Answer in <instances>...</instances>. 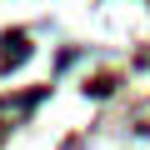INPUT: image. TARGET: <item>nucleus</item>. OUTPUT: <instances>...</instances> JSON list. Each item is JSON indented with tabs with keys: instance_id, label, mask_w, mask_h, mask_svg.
Segmentation results:
<instances>
[{
	"instance_id": "nucleus-1",
	"label": "nucleus",
	"mask_w": 150,
	"mask_h": 150,
	"mask_svg": "<svg viewBox=\"0 0 150 150\" xmlns=\"http://www.w3.org/2000/svg\"><path fill=\"white\" fill-rule=\"evenodd\" d=\"M25 55H30V50H25V40H20V35H15V40H5V65H20Z\"/></svg>"
}]
</instances>
